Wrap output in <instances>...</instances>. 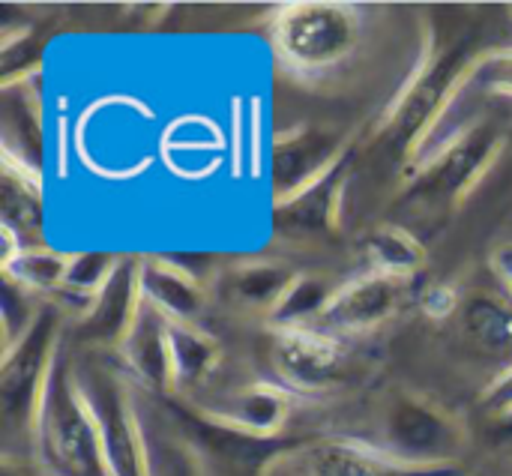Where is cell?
Segmentation results:
<instances>
[{
	"label": "cell",
	"mask_w": 512,
	"mask_h": 476,
	"mask_svg": "<svg viewBox=\"0 0 512 476\" xmlns=\"http://www.w3.org/2000/svg\"><path fill=\"white\" fill-rule=\"evenodd\" d=\"M465 330L489 354H512V306L477 297L465 309Z\"/></svg>",
	"instance_id": "obj_8"
},
{
	"label": "cell",
	"mask_w": 512,
	"mask_h": 476,
	"mask_svg": "<svg viewBox=\"0 0 512 476\" xmlns=\"http://www.w3.org/2000/svg\"><path fill=\"white\" fill-rule=\"evenodd\" d=\"M132 276L129 270H114L111 279L96 294L90 312H87V330L99 339L120 336L129 324V303H132Z\"/></svg>",
	"instance_id": "obj_7"
},
{
	"label": "cell",
	"mask_w": 512,
	"mask_h": 476,
	"mask_svg": "<svg viewBox=\"0 0 512 476\" xmlns=\"http://www.w3.org/2000/svg\"><path fill=\"white\" fill-rule=\"evenodd\" d=\"M36 450L54 476H108L99 429L66 369H48L36 405Z\"/></svg>",
	"instance_id": "obj_1"
},
{
	"label": "cell",
	"mask_w": 512,
	"mask_h": 476,
	"mask_svg": "<svg viewBox=\"0 0 512 476\" xmlns=\"http://www.w3.org/2000/svg\"><path fill=\"white\" fill-rule=\"evenodd\" d=\"M369 258L381 270V276L402 279L420 267V249L411 237H402L399 231H381L369 240Z\"/></svg>",
	"instance_id": "obj_12"
},
{
	"label": "cell",
	"mask_w": 512,
	"mask_h": 476,
	"mask_svg": "<svg viewBox=\"0 0 512 476\" xmlns=\"http://www.w3.org/2000/svg\"><path fill=\"white\" fill-rule=\"evenodd\" d=\"M399 297H402V279L372 276L336 291V297L324 312V321L342 330H366L387 321L396 312Z\"/></svg>",
	"instance_id": "obj_4"
},
{
	"label": "cell",
	"mask_w": 512,
	"mask_h": 476,
	"mask_svg": "<svg viewBox=\"0 0 512 476\" xmlns=\"http://www.w3.org/2000/svg\"><path fill=\"white\" fill-rule=\"evenodd\" d=\"M360 36L351 6L342 3H297L273 24V45L294 69H327L339 63Z\"/></svg>",
	"instance_id": "obj_2"
},
{
	"label": "cell",
	"mask_w": 512,
	"mask_h": 476,
	"mask_svg": "<svg viewBox=\"0 0 512 476\" xmlns=\"http://www.w3.org/2000/svg\"><path fill=\"white\" fill-rule=\"evenodd\" d=\"M336 294L321 279H294L279 297L273 315L282 324H300L312 315H324Z\"/></svg>",
	"instance_id": "obj_11"
},
{
	"label": "cell",
	"mask_w": 512,
	"mask_h": 476,
	"mask_svg": "<svg viewBox=\"0 0 512 476\" xmlns=\"http://www.w3.org/2000/svg\"><path fill=\"white\" fill-rule=\"evenodd\" d=\"M288 285V276L276 267H249L237 276L234 288L246 303H279Z\"/></svg>",
	"instance_id": "obj_15"
},
{
	"label": "cell",
	"mask_w": 512,
	"mask_h": 476,
	"mask_svg": "<svg viewBox=\"0 0 512 476\" xmlns=\"http://www.w3.org/2000/svg\"><path fill=\"white\" fill-rule=\"evenodd\" d=\"M9 273H15V279L21 285H33V288H54L66 282L69 273V261L57 258V255H33V252H21L18 258L6 261Z\"/></svg>",
	"instance_id": "obj_14"
},
{
	"label": "cell",
	"mask_w": 512,
	"mask_h": 476,
	"mask_svg": "<svg viewBox=\"0 0 512 476\" xmlns=\"http://www.w3.org/2000/svg\"><path fill=\"white\" fill-rule=\"evenodd\" d=\"M276 366L294 387L318 390L336 381L342 369V351L321 333L288 330L276 345Z\"/></svg>",
	"instance_id": "obj_3"
},
{
	"label": "cell",
	"mask_w": 512,
	"mask_h": 476,
	"mask_svg": "<svg viewBox=\"0 0 512 476\" xmlns=\"http://www.w3.org/2000/svg\"><path fill=\"white\" fill-rule=\"evenodd\" d=\"M285 399L273 390H264V387H255V390H246L237 402V411L231 414L234 423H240L243 429H252V432H273L279 429V423L285 420Z\"/></svg>",
	"instance_id": "obj_13"
},
{
	"label": "cell",
	"mask_w": 512,
	"mask_h": 476,
	"mask_svg": "<svg viewBox=\"0 0 512 476\" xmlns=\"http://www.w3.org/2000/svg\"><path fill=\"white\" fill-rule=\"evenodd\" d=\"M495 264H498V270H501L504 282L512 288V249H504V252L495 258Z\"/></svg>",
	"instance_id": "obj_17"
},
{
	"label": "cell",
	"mask_w": 512,
	"mask_h": 476,
	"mask_svg": "<svg viewBox=\"0 0 512 476\" xmlns=\"http://www.w3.org/2000/svg\"><path fill=\"white\" fill-rule=\"evenodd\" d=\"M150 476H189V471H186V465H183L180 459H174V456H165V462L159 465V471Z\"/></svg>",
	"instance_id": "obj_16"
},
{
	"label": "cell",
	"mask_w": 512,
	"mask_h": 476,
	"mask_svg": "<svg viewBox=\"0 0 512 476\" xmlns=\"http://www.w3.org/2000/svg\"><path fill=\"white\" fill-rule=\"evenodd\" d=\"M309 476H402V471H396L393 465L381 462L366 450L330 444L312 453Z\"/></svg>",
	"instance_id": "obj_10"
},
{
	"label": "cell",
	"mask_w": 512,
	"mask_h": 476,
	"mask_svg": "<svg viewBox=\"0 0 512 476\" xmlns=\"http://www.w3.org/2000/svg\"><path fill=\"white\" fill-rule=\"evenodd\" d=\"M165 336H168V372L174 384H192L213 366L216 348L201 333L183 324H168Z\"/></svg>",
	"instance_id": "obj_9"
},
{
	"label": "cell",
	"mask_w": 512,
	"mask_h": 476,
	"mask_svg": "<svg viewBox=\"0 0 512 476\" xmlns=\"http://www.w3.org/2000/svg\"><path fill=\"white\" fill-rule=\"evenodd\" d=\"M141 291L150 309H156L162 318H174L177 324L189 321L201 309V294L198 285L165 264H147L141 273Z\"/></svg>",
	"instance_id": "obj_6"
},
{
	"label": "cell",
	"mask_w": 512,
	"mask_h": 476,
	"mask_svg": "<svg viewBox=\"0 0 512 476\" xmlns=\"http://www.w3.org/2000/svg\"><path fill=\"white\" fill-rule=\"evenodd\" d=\"M387 432H390V444L414 459L441 456L453 444V432L438 414L420 405H408V402L390 414Z\"/></svg>",
	"instance_id": "obj_5"
}]
</instances>
